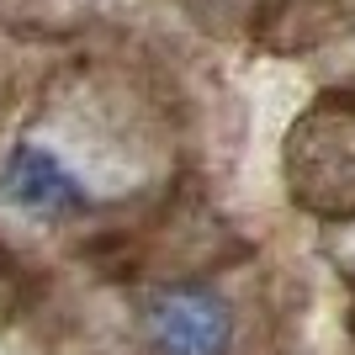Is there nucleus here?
Returning <instances> with one entry per match:
<instances>
[{"instance_id": "obj_1", "label": "nucleus", "mask_w": 355, "mask_h": 355, "mask_svg": "<svg viewBox=\"0 0 355 355\" xmlns=\"http://www.w3.org/2000/svg\"><path fill=\"white\" fill-rule=\"evenodd\" d=\"M144 329L159 355H223L234 318H228V302L207 286H170L148 302Z\"/></svg>"}, {"instance_id": "obj_2", "label": "nucleus", "mask_w": 355, "mask_h": 355, "mask_svg": "<svg viewBox=\"0 0 355 355\" xmlns=\"http://www.w3.org/2000/svg\"><path fill=\"white\" fill-rule=\"evenodd\" d=\"M0 196L21 212H37V218H64V212L85 207L80 180L64 170V159H53L37 144H16L6 154V164H0Z\"/></svg>"}]
</instances>
